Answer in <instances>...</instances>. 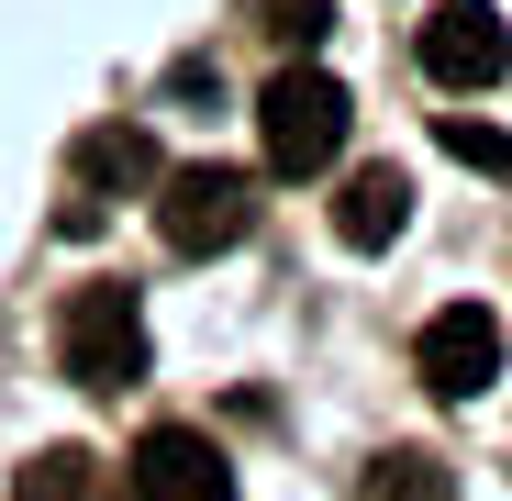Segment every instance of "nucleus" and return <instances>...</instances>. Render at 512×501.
<instances>
[{
  "instance_id": "f257e3e1",
  "label": "nucleus",
  "mask_w": 512,
  "mask_h": 501,
  "mask_svg": "<svg viewBox=\"0 0 512 501\" xmlns=\"http://www.w3.org/2000/svg\"><path fill=\"white\" fill-rule=\"evenodd\" d=\"M346 123H357V101H346V78H323V67H279L268 90H256V145H268L279 179H323V167L346 156Z\"/></svg>"
},
{
  "instance_id": "f03ea898",
  "label": "nucleus",
  "mask_w": 512,
  "mask_h": 501,
  "mask_svg": "<svg viewBox=\"0 0 512 501\" xmlns=\"http://www.w3.org/2000/svg\"><path fill=\"white\" fill-rule=\"evenodd\" d=\"M56 368L78 390H134L145 379V301L123 279H90V290L56 312Z\"/></svg>"
},
{
  "instance_id": "7ed1b4c3",
  "label": "nucleus",
  "mask_w": 512,
  "mask_h": 501,
  "mask_svg": "<svg viewBox=\"0 0 512 501\" xmlns=\"http://www.w3.org/2000/svg\"><path fill=\"white\" fill-rule=\"evenodd\" d=\"M156 234H167V257H223V245L256 234V179L245 167H167L156 179Z\"/></svg>"
},
{
  "instance_id": "20e7f679",
  "label": "nucleus",
  "mask_w": 512,
  "mask_h": 501,
  "mask_svg": "<svg viewBox=\"0 0 512 501\" xmlns=\"http://www.w3.org/2000/svg\"><path fill=\"white\" fill-rule=\"evenodd\" d=\"M501 357H512V334H501L490 301H446L435 323L412 334V368H423V390H435V401H479V390L501 379Z\"/></svg>"
},
{
  "instance_id": "39448f33",
  "label": "nucleus",
  "mask_w": 512,
  "mask_h": 501,
  "mask_svg": "<svg viewBox=\"0 0 512 501\" xmlns=\"http://www.w3.org/2000/svg\"><path fill=\"white\" fill-rule=\"evenodd\" d=\"M412 56H423L435 90H490V78L512 67V23L490 12V0H435L423 34H412Z\"/></svg>"
},
{
  "instance_id": "423d86ee",
  "label": "nucleus",
  "mask_w": 512,
  "mask_h": 501,
  "mask_svg": "<svg viewBox=\"0 0 512 501\" xmlns=\"http://www.w3.org/2000/svg\"><path fill=\"white\" fill-rule=\"evenodd\" d=\"M134 501H234V468L201 424H145L134 435Z\"/></svg>"
},
{
  "instance_id": "0eeeda50",
  "label": "nucleus",
  "mask_w": 512,
  "mask_h": 501,
  "mask_svg": "<svg viewBox=\"0 0 512 501\" xmlns=\"http://www.w3.org/2000/svg\"><path fill=\"white\" fill-rule=\"evenodd\" d=\"M156 179H167V156H156L145 123H90L78 134V201H134Z\"/></svg>"
},
{
  "instance_id": "6e6552de",
  "label": "nucleus",
  "mask_w": 512,
  "mask_h": 501,
  "mask_svg": "<svg viewBox=\"0 0 512 501\" xmlns=\"http://www.w3.org/2000/svg\"><path fill=\"white\" fill-rule=\"evenodd\" d=\"M334 234H346L357 257H379V245H401V234H412V179H401L390 156L346 179V201H334Z\"/></svg>"
},
{
  "instance_id": "1a4fd4ad",
  "label": "nucleus",
  "mask_w": 512,
  "mask_h": 501,
  "mask_svg": "<svg viewBox=\"0 0 512 501\" xmlns=\"http://www.w3.org/2000/svg\"><path fill=\"white\" fill-rule=\"evenodd\" d=\"M12 501H101V457L90 446H45V457H23Z\"/></svg>"
},
{
  "instance_id": "9d476101",
  "label": "nucleus",
  "mask_w": 512,
  "mask_h": 501,
  "mask_svg": "<svg viewBox=\"0 0 512 501\" xmlns=\"http://www.w3.org/2000/svg\"><path fill=\"white\" fill-rule=\"evenodd\" d=\"M357 490H368V501H446V468L423 457V446H390V457H368Z\"/></svg>"
},
{
  "instance_id": "9b49d317",
  "label": "nucleus",
  "mask_w": 512,
  "mask_h": 501,
  "mask_svg": "<svg viewBox=\"0 0 512 501\" xmlns=\"http://www.w3.org/2000/svg\"><path fill=\"white\" fill-rule=\"evenodd\" d=\"M435 134H446V156H457V167H479V179H512V134H501V123H468V112H446Z\"/></svg>"
},
{
  "instance_id": "f8f14e48",
  "label": "nucleus",
  "mask_w": 512,
  "mask_h": 501,
  "mask_svg": "<svg viewBox=\"0 0 512 501\" xmlns=\"http://www.w3.org/2000/svg\"><path fill=\"white\" fill-rule=\"evenodd\" d=\"M268 34L279 45H323L334 34V0H268Z\"/></svg>"
}]
</instances>
